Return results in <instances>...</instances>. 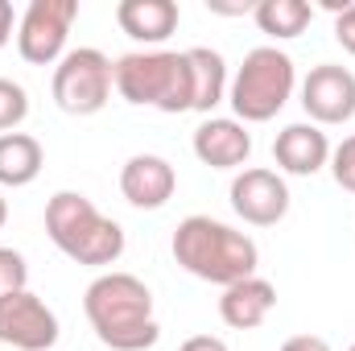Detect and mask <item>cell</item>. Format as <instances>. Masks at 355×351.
<instances>
[{
    "label": "cell",
    "mask_w": 355,
    "mask_h": 351,
    "mask_svg": "<svg viewBox=\"0 0 355 351\" xmlns=\"http://www.w3.org/2000/svg\"><path fill=\"white\" fill-rule=\"evenodd\" d=\"M83 314L103 348L112 351H149L162 339L153 318V293L132 273H99L83 293Z\"/></svg>",
    "instance_id": "cell-1"
},
{
    "label": "cell",
    "mask_w": 355,
    "mask_h": 351,
    "mask_svg": "<svg viewBox=\"0 0 355 351\" xmlns=\"http://www.w3.org/2000/svg\"><path fill=\"white\" fill-rule=\"evenodd\" d=\"M170 252L190 277L223 285V289L244 277H257V264H261V248L252 236H244L211 215H186L174 228Z\"/></svg>",
    "instance_id": "cell-2"
},
{
    "label": "cell",
    "mask_w": 355,
    "mask_h": 351,
    "mask_svg": "<svg viewBox=\"0 0 355 351\" xmlns=\"http://www.w3.org/2000/svg\"><path fill=\"white\" fill-rule=\"evenodd\" d=\"M46 236L62 257L87 268H107L124 257V228L79 190H58L46 203Z\"/></svg>",
    "instance_id": "cell-3"
},
{
    "label": "cell",
    "mask_w": 355,
    "mask_h": 351,
    "mask_svg": "<svg viewBox=\"0 0 355 351\" xmlns=\"http://www.w3.org/2000/svg\"><path fill=\"white\" fill-rule=\"evenodd\" d=\"M116 91L124 103L157 108L166 116L190 112V67L186 50H132L116 58Z\"/></svg>",
    "instance_id": "cell-4"
},
{
    "label": "cell",
    "mask_w": 355,
    "mask_h": 351,
    "mask_svg": "<svg viewBox=\"0 0 355 351\" xmlns=\"http://www.w3.org/2000/svg\"><path fill=\"white\" fill-rule=\"evenodd\" d=\"M293 87H297L293 58L277 46H257L244 54L236 79L227 83V103L240 124H265L289 103Z\"/></svg>",
    "instance_id": "cell-5"
},
{
    "label": "cell",
    "mask_w": 355,
    "mask_h": 351,
    "mask_svg": "<svg viewBox=\"0 0 355 351\" xmlns=\"http://www.w3.org/2000/svg\"><path fill=\"white\" fill-rule=\"evenodd\" d=\"M50 91H54V103L67 116H95V112L107 108V99L116 91V62L95 46L67 50L62 62L54 67Z\"/></svg>",
    "instance_id": "cell-6"
},
{
    "label": "cell",
    "mask_w": 355,
    "mask_h": 351,
    "mask_svg": "<svg viewBox=\"0 0 355 351\" xmlns=\"http://www.w3.org/2000/svg\"><path fill=\"white\" fill-rule=\"evenodd\" d=\"M75 17L79 0H29V8L17 21V54L29 67H58Z\"/></svg>",
    "instance_id": "cell-7"
},
{
    "label": "cell",
    "mask_w": 355,
    "mask_h": 351,
    "mask_svg": "<svg viewBox=\"0 0 355 351\" xmlns=\"http://www.w3.org/2000/svg\"><path fill=\"white\" fill-rule=\"evenodd\" d=\"M0 343L17 351H50L58 343V314L29 289L0 298Z\"/></svg>",
    "instance_id": "cell-8"
},
{
    "label": "cell",
    "mask_w": 355,
    "mask_h": 351,
    "mask_svg": "<svg viewBox=\"0 0 355 351\" xmlns=\"http://www.w3.org/2000/svg\"><path fill=\"white\" fill-rule=\"evenodd\" d=\"M227 194H232V211L252 228H272L289 215V186L277 170H265V166L240 170L232 178Z\"/></svg>",
    "instance_id": "cell-9"
},
{
    "label": "cell",
    "mask_w": 355,
    "mask_h": 351,
    "mask_svg": "<svg viewBox=\"0 0 355 351\" xmlns=\"http://www.w3.org/2000/svg\"><path fill=\"white\" fill-rule=\"evenodd\" d=\"M302 108L310 124H347L355 116V75L339 62H322L302 79Z\"/></svg>",
    "instance_id": "cell-10"
},
{
    "label": "cell",
    "mask_w": 355,
    "mask_h": 351,
    "mask_svg": "<svg viewBox=\"0 0 355 351\" xmlns=\"http://www.w3.org/2000/svg\"><path fill=\"white\" fill-rule=\"evenodd\" d=\"M194 157L211 170H240L252 157V132L236 116H207L194 128Z\"/></svg>",
    "instance_id": "cell-11"
},
{
    "label": "cell",
    "mask_w": 355,
    "mask_h": 351,
    "mask_svg": "<svg viewBox=\"0 0 355 351\" xmlns=\"http://www.w3.org/2000/svg\"><path fill=\"white\" fill-rule=\"evenodd\" d=\"M174 190H178L174 166L166 157H157V153H137L120 170V194L137 211H162L174 198Z\"/></svg>",
    "instance_id": "cell-12"
},
{
    "label": "cell",
    "mask_w": 355,
    "mask_h": 351,
    "mask_svg": "<svg viewBox=\"0 0 355 351\" xmlns=\"http://www.w3.org/2000/svg\"><path fill=\"white\" fill-rule=\"evenodd\" d=\"M272 162L293 178H314L331 162V141L318 124H285L272 141Z\"/></svg>",
    "instance_id": "cell-13"
},
{
    "label": "cell",
    "mask_w": 355,
    "mask_h": 351,
    "mask_svg": "<svg viewBox=\"0 0 355 351\" xmlns=\"http://www.w3.org/2000/svg\"><path fill=\"white\" fill-rule=\"evenodd\" d=\"M272 306H277V285L265 281V277H244V281H236V285L223 289L219 318L232 331H257L272 314Z\"/></svg>",
    "instance_id": "cell-14"
},
{
    "label": "cell",
    "mask_w": 355,
    "mask_h": 351,
    "mask_svg": "<svg viewBox=\"0 0 355 351\" xmlns=\"http://www.w3.org/2000/svg\"><path fill=\"white\" fill-rule=\"evenodd\" d=\"M182 21V8L174 0H120L116 4V25L145 46H162Z\"/></svg>",
    "instance_id": "cell-15"
},
{
    "label": "cell",
    "mask_w": 355,
    "mask_h": 351,
    "mask_svg": "<svg viewBox=\"0 0 355 351\" xmlns=\"http://www.w3.org/2000/svg\"><path fill=\"white\" fill-rule=\"evenodd\" d=\"M186 67H190V112L211 116V108H219L227 99V62H223V54L211 50V46H190Z\"/></svg>",
    "instance_id": "cell-16"
},
{
    "label": "cell",
    "mask_w": 355,
    "mask_h": 351,
    "mask_svg": "<svg viewBox=\"0 0 355 351\" xmlns=\"http://www.w3.org/2000/svg\"><path fill=\"white\" fill-rule=\"evenodd\" d=\"M46 166V153H42V141L29 137V132H4L0 137V186H29L33 178L42 174Z\"/></svg>",
    "instance_id": "cell-17"
},
{
    "label": "cell",
    "mask_w": 355,
    "mask_h": 351,
    "mask_svg": "<svg viewBox=\"0 0 355 351\" xmlns=\"http://www.w3.org/2000/svg\"><path fill=\"white\" fill-rule=\"evenodd\" d=\"M252 17H257L261 33L277 37V42H289V37L306 33V25L314 21V8L306 0H261L252 8Z\"/></svg>",
    "instance_id": "cell-18"
},
{
    "label": "cell",
    "mask_w": 355,
    "mask_h": 351,
    "mask_svg": "<svg viewBox=\"0 0 355 351\" xmlns=\"http://www.w3.org/2000/svg\"><path fill=\"white\" fill-rule=\"evenodd\" d=\"M25 116H29V95H25V87L12 83V79H0V137L4 132H17L25 124Z\"/></svg>",
    "instance_id": "cell-19"
},
{
    "label": "cell",
    "mask_w": 355,
    "mask_h": 351,
    "mask_svg": "<svg viewBox=\"0 0 355 351\" xmlns=\"http://www.w3.org/2000/svg\"><path fill=\"white\" fill-rule=\"evenodd\" d=\"M29 289V264L17 248H0V298Z\"/></svg>",
    "instance_id": "cell-20"
},
{
    "label": "cell",
    "mask_w": 355,
    "mask_h": 351,
    "mask_svg": "<svg viewBox=\"0 0 355 351\" xmlns=\"http://www.w3.org/2000/svg\"><path fill=\"white\" fill-rule=\"evenodd\" d=\"M331 174H335V182H339L347 194H355V137H343V141L331 149Z\"/></svg>",
    "instance_id": "cell-21"
},
{
    "label": "cell",
    "mask_w": 355,
    "mask_h": 351,
    "mask_svg": "<svg viewBox=\"0 0 355 351\" xmlns=\"http://www.w3.org/2000/svg\"><path fill=\"white\" fill-rule=\"evenodd\" d=\"M335 42L355 54V4H343V8H335Z\"/></svg>",
    "instance_id": "cell-22"
},
{
    "label": "cell",
    "mask_w": 355,
    "mask_h": 351,
    "mask_svg": "<svg viewBox=\"0 0 355 351\" xmlns=\"http://www.w3.org/2000/svg\"><path fill=\"white\" fill-rule=\"evenodd\" d=\"M281 351H331L327 339H318V335H293V339H285Z\"/></svg>",
    "instance_id": "cell-23"
},
{
    "label": "cell",
    "mask_w": 355,
    "mask_h": 351,
    "mask_svg": "<svg viewBox=\"0 0 355 351\" xmlns=\"http://www.w3.org/2000/svg\"><path fill=\"white\" fill-rule=\"evenodd\" d=\"M178 351H232V348H227L219 335H190Z\"/></svg>",
    "instance_id": "cell-24"
},
{
    "label": "cell",
    "mask_w": 355,
    "mask_h": 351,
    "mask_svg": "<svg viewBox=\"0 0 355 351\" xmlns=\"http://www.w3.org/2000/svg\"><path fill=\"white\" fill-rule=\"evenodd\" d=\"M12 21H17V17H12V4H8V0H0V50H4V46H8V37H12Z\"/></svg>",
    "instance_id": "cell-25"
},
{
    "label": "cell",
    "mask_w": 355,
    "mask_h": 351,
    "mask_svg": "<svg viewBox=\"0 0 355 351\" xmlns=\"http://www.w3.org/2000/svg\"><path fill=\"white\" fill-rule=\"evenodd\" d=\"M4 223H8V203H4V194H0V232H4Z\"/></svg>",
    "instance_id": "cell-26"
},
{
    "label": "cell",
    "mask_w": 355,
    "mask_h": 351,
    "mask_svg": "<svg viewBox=\"0 0 355 351\" xmlns=\"http://www.w3.org/2000/svg\"><path fill=\"white\" fill-rule=\"evenodd\" d=\"M347 351H355V343H352V348H347Z\"/></svg>",
    "instance_id": "cell-27"
}]
</instances>
